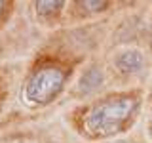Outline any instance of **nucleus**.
<instances>
[{
  "mask_svg": "<svg viewBox=\"0 0 152 143\" xmlns=\"http://www.w3.org/2000/svg\"><path fill=\"white\" fill-rule=\"evenodd\" d=\"M150 42H152V32H150Z\"/></svg>",
  "mask_w": 152,
  "mask_h": 143,
  "instance_id": "8",
  "label": "nucleus"
},
{
  "mask_svg": "<svg viewBox=\"0 0 152 143\" xmlns=\"http://www.w3.org/2000/svg\"><path fill=\"white\" fill-rule=\"evenodd\" d=\"M142 97L137 92H120L95 101L82 116V128L93 139H104L126 132L141 111Z\"/></svg>",
  "mask_w": 152,
  "mask_h": 143,
  "instance_id": "1",
  "label": "nucleus"
},
{
  "mask_svg": "<svg viewBox=\"0 0 152 143\" xmlns=\"http://www.w3.org/2000/svg\"><path fill=\"white\" fill-rule=\"evenodd\" d=\"M69 73L61 65H42L28 74L23 84L21 97L28 107H46L53 103L66 86Z\"/></svg>",
  "mask_w": 152,
  "mask_h": 143,
  "instance_id": "2",
  "label": "nucleus"
},
{
  "mask_svg": "<svg viewBox=\"0 0 152 143\" xmlns=\"http://www.w3.org/2000/svg\"><path fill=\"white\" fill-rule=\"evenodd\" d=\"M8 8H10V4H8V2H0V21H2L4 15L8 13Z\"/></svg>",
  "mask_w": 152,
  "mask_h": 143,
  "instance_id": "6",
  "label": "nucleus"
},
{
  "mask_svg": "<svg viewBox=\"0 0 152 143\" xmlns=\"http://www.w3.org/2000/svg\"><path fill=\"white\" fill-rule=\"evenodd\" d=\"M34 8H36L38 15L48 19V17H51V15H59L61 10L65 8V4L63 2H36Z\"/></svg>",
  "mask_w": 152,
  "mask_h": 143,
  "instance_id": "5",
  "label": "nucleus"
},
{
  "mask_svg": "<svg viewBox=\"0 0 152 143\" xmlns=\"http://www.w3.org/2000/svg\"><path fill=\"white\" fill-rule=\"evenodd\" d=\"M114 67L116 71H120L122 74H137L145 69L146 65V57L141 50L137 48H126V50L118 52L114 55Z\"/></svg>",
  "mask_w": 152,
  "mask_h": 143,
  "instance_id": "3",
  "label": "nucleus"
},
{
  "mask_svg": "<svg viewBox=\"0 0 152 143\" xmlns=\"http://www.w3.org/2000/svg\"><path fill=\"white\" fill-rule=\"evenodd\" d=\"M103 80H104V76L101 73V69H99V67H91V69L84 71V74L80 76V80H78V86L84 94H88V92H93V90L101 88Z\"/></svg>",
  "mask_w": 152,
  "mask_h": 143,
  "instance_id": "4",
  "label": "nucleus"
},
{
  "mask_svg": "<svg viewBox=\"0 0 152 143\" xmlns=\"http://www.w3.org/2000/svg\"><path fill=\"white\" fill-rule=\"evenodd\" d=\"M150 130H152V118H150Z\"/></svg>",
  "mask_w": 152,
  "mask_h": 143,
  "instance_id": "7",
  "label": "nucleus"
}]
</instances>
